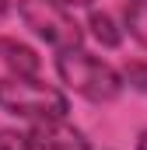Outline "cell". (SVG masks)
<instances>
[{"label":"cell","instance_id":"6da1fadb","mask_svg":"<svg viewBox=\"0 0 147 150\" xmlns=\"http://www.w3.org/2000/svg\"><path fill=\"white\" fill-rule=\"evenodd\" d=\"M56 74L67 84V91L95 101V105H105V101H116L126 87L123 74L105 63L102 56H91L84 49H67L56 56Z\"/></svg>","mask_w":147,"mask_h":150},{"label":"cell","instance_id":"7a4b0ae2","mask_svg":"<svg viewBox=\"0 0 147 150\" xmlns=\"http://www.w3.org/2000/svg\"><path fill=\"white\" fill-rule=\"evenodd\" d=\"M0 108L18 119H67L70 101L60 87L42 84L39 77H4L0 80Z\"/></svg>","mask_w":147,"mask_h":150},{"label":"cell","instance_id":"3957f363","mask_svg":"<svg viewBox=\"0 0 147 150\" xmlns=\"http://www.w3.org/2000/svg\"><path fill=\"white\" fill-rule=\"evenodd\" d=\"M18 18L25 21V28L35 38H42L46 45H53L56 52L84 45V28L56 0H18Z\"/></svg>","mask_w":147,"mask_h":150},{"label":"cell","instance_id":"277c9868","mask_svg":"<svg viewBox=\"0 0 147 150\" xmlns=\"http://www.w3.org/2000/svg\"><path fill=\"white\" fill-rule=\"evenodd\" d=\"M28 136L35 150H91V140L67 119H39Z\"/></svg>","mask_w":147,"mask_h":150},{"label":"cell","instance_id":"5b68a950","mask_svg":"<svg viewBox=\"0 0 147 150\" xmlns=\"http://www.w3.org/2000/svg\"><path fill=\"white\" fill-rule=\"evenodd\" d=\"M0 63L11 70V77H39L42 70V59L35 56V49L18 38H0Z\"/></svg>","mask_w":147,"mask_h":150},{"label":"cell","instance_id":"8992f818","mask_svg":"<svg viewBox=\"0 0 147 150\" xmlns=\"http://www.w3.org/2000/svg\"><path fill=\"white\" fill-rule=\"evenodd\" d=\"M88 28H91V38H95L102 49H119V45H123V28L112 21V14H105V11H91Z\"/></svg>","mask_w":147,"mask_h":150},{"label":"cell","instance_id":"52a82bcc","mask_svg":"<svg viewBox=\"0 0 147 150\" xmlns=\"http://www.w3.org/2000/svg\"><path fill=\"white\" fill-rule=\"evenodd\" d=\"M123 21H126V32L147 49V0H130L123 7Z\"/></svg>","mask_w":147,"mask_h":150},{"label":"cell","instance_id":"ba28073f","mask_svg":"<svg viewBox=\"0 0 147 150\" xmlns=\"http://www.w3.org/2000/svg\"><path fill=\"white\" fill-rule=\"evenodd\" d=\"M123 80H126L133 91L147 94V63L144 59H130V63L123 67Z\"/></svg>","mask_w":147,"mask_h":150},{"label":"cell","instance_id":"9c48e42d","mask_svg":"<svg viewBox=\"0 0 147 150\" xmlns=\"http://www.w3.org/2000/svg\"><path fill=\"white\" fill-rule=\"evenodd\" d=\"M0 150H35V147H32V136L0 126Z\"/></svg>","mask_w":147,"mask_h":150},{"label":"cell","instance_id":"30bf717a","mask_svg":"<svg viewBox=\"0 0 147 150\" xmlns=\"http://www.w3.org/2000/svg\"><path fill=\"white\" fill-rule=\"evenodd\" d=\"M56 4H63V7H91L95 0H56Z\"/></svg>","mask_w":147,"mask_h":150},{"label":"cell","instance_id":"8fae6325","mask_svg":"<svg viewBox=\"0 0 147 150\" xmlns=\"http://www.w3.org/2000/svg\"><path fill=\"white\" fill-rule=\"evenodd\" d=\"M7 14H11V0H0V21H4Z\"/></svg>","mask_w":147,"mask_h":150},{"label":"cell","instance_id":"7c38bea8","mask_svg":"<svg viewBox=\"0 0 147 150\" xmlns=\"http://www.w3.org/2000/svg\"><path fill=\"white\" fill-rule=\"evenodd\" d=\"M137 150H147V129L140 133V136H137Z\"/></svg>","mask_w":147,"mask_h":150}]
</instances>
